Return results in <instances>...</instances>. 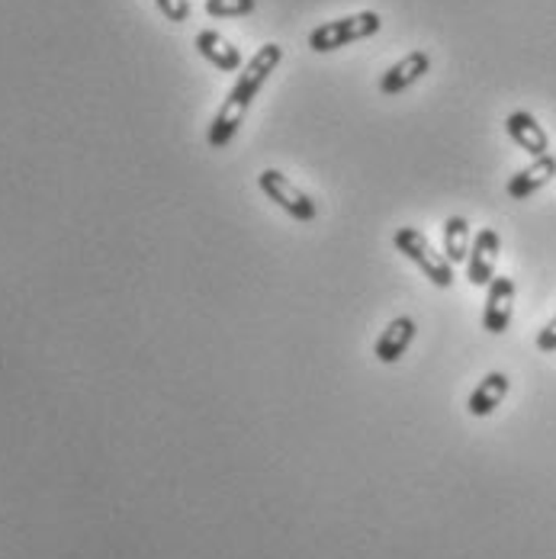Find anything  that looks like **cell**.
Wrapping results in <instances>:
<instances>
[{"mask_svg": "<svg viewBox=\"0 0 556 559\" xmlns=\"http://www.w3.org/2000/svg\"><path fill=\"white\" fill-rule=\"evenodd\" d=\"M280 61H283V49H280L277 43H264V46L255 52V58L241 68V74H238L235 87L228 91L225 104L220 107L216 119H213V126H210V132H206L210 148H225V145L235 139V132H238V126H241L245 112L251 110L255 97L261 94V87L268 84V78L277 71Z\"/></svg>", "mask_w": 556, "mask_h": 559, "instance_id": "1", "label": "cell"}, {"mask_svg": "<svg viewBox=\"0 0 556 559\" xmlns=\"http://www.w3.org/2000/svg\"><path fill=\"white\" fill-rule=\"evenodd\" d=\"M383 29V16L377 10H360V13H351V16H341L332 23H322L309 33V49L326 56L334 49H344L351 43H360V39H370Z\"/></svg>", "mask_w": 556, "mask_h": 559, "instance_id": "2", "label": "cell"}, {"mask_svg": "<svg viewBox=\"0 0 556 559\" xmlns=\"http://www.w3.org/2000/svg\"><path fill=\"white\" fill-rule=\"evenodd\" d=\"M392 245L399 248V254H405V258H409L425 277L431 280L438 289H447V286L453 283V264L447 261L441 251H435V245H431L418 228H412V225L395 228Z\"/></svg>", "mask_w": 556, "mask_h": 559, "instance_id": "3", "label": "cell"}, {"mask_svg": "<svg viewBox=\"0 0 556 559\" xmlns=\"http://www.w3.org/2000/svg\"><path fill=\"white\" fill-rule=\"evenodd\" d=\"M258 187L277 203L280 210L286 213V216H293L296 223H312L316 219V203H312V197H306L289 177H283L280 170L268 168L261 170V177H258Z\"/></svg>", "mask_w": 556, "mask_h": 559, "instance_id": "4", "label": "cell"}, {"mask_svg": "<svg viewBox=\"0 0 556 559\" xmlns=\"http://www.w3.org/2000/svg\"><path fill=\"white\" fill-rule=\"evenodd\" d=\"M501 238L496 228H480L473 245H470V258H466V277L473 286H489L496 277V264H499Z\"/></svg>", "mask_w": 556, "mask_h": 559, "instance_id": "5", "label": "cell"}, {"mask_svg": "<svg viewBox=\"0 0 556 559\" xmlns=\"http://www.w3.org/2000/svg\"><path fill=\"white\" fill-rule=\"evenodd\" d=\"M511 312H514V280L493 277L486 289V309H483V329L489 335H505L511 325Z\"/></svg>", "mask_w": 556, "mask_h": 559, "instance_id": "6", "label": "cell"}, {"mask_svg": "<svg viewBox=\"0 0 556 559\" xmlns=\"http://www.w3.org/2000/svg\"><path fill=\"white\" fill-rule=\"evenodd\" d=\"M505 132H508L511 142H514L521 152H528L531 158L551 155V135H547V129H544L528 110L511 112V116L505 119Z\"/></svg>", "mask_w": 556, "mask_h": 559, "instance_id": "7", "label": "cell"}, {"mask_svg": "<svg viewBox=\"0 0 556 559\" xmlns=\"http://www.w3.org/2000/svg\"><path fill=\"white\" fill-rule=\"evenodd\" d=\"M428 68H431V56H428V52H422V49L409 52V56L399 58L392 68L383 71V78H380V94H387V97L402 94L405 87H412L415 81H422V78L428 74Z\"/></svg>", "mask_w": 556, "mask_h": 559, "instance_id": "8", "label": "cell"}, {"mask_svg": "<svg viewBox=\"0 0 556 559\" xmlns=\"http://www.w3.org/2000/svg\"><path fill=\"white\" fill-rule=\"evenodd\" d=\"M556 177V158L554 155H544V158H534L528 168H521L511 180H508V197L511 200H528L534 197L541 187H547L551 180Z\"/></svg>", "mask_w": 556, "mask_h": 559, "instance_id": "9", "label": "cell"}, {"mask_svg": "<svg viewBox=\"0 0 556 559\" xmlns=\"http://www.w3.org/2000/svg\"><path fill=\"white\" fill-rule=\"evenodd\" d=\"M415 319H409V316H399V319H392L390 325L383 329V335L377 337V344H374V357L380 360V364H395L405 350H409V344L415 341Z\"/></svg>", "mask_w": 556, "mask_h": 559, "instance_id": "10", "label": "cell"}, {"mask_svg": "<svg viewBox=\"0 0 556 559\" xmlns=\"http://www.w3.org/2000/svg\"><path fill=\"white\" fill-rule=\"evenodd\" d=\"M193 46H197V52H200V56L206 58L213 68H220V71H228V74H232V71H238V68H241V49H238V46H232L223 33L203 29V33H197Z\"/></svg>", "mask_w": 556, "mask_h": 559, "instance_id": "11", "label": "cell"}, {"mask_svg": "<svg viewBox=\"0 0 556 559\" xmlns=\"http://www.w3.org/2000/svg\"><path fill=\"white\" fill-rule=\"evenodd\" d=\"M508 386H511V383H508V377H505V373H486V377L480 380V386L470 392V402H466L470 415H473V418H486V415H493L501 402H505Z\"/></svg>", "mask_w": 556, "mask_h": 559, "instance_id": "12", "label": "cell"}, {"mask_svg": "<svg viewBox=\"0 0 556 559\" xmlns=\"http://www.w3.org/2000/svg\"><path fill=\"white\" fill-rule=\"evenodd\" d=\"M445 258L450 264H463L470 258V223L463 216H450L445 223Z\"/></svg>", "mask_w": 556, "mask_h": 559, "instance_id": "13", "label": "cell"}, {"mask_svg": "<svg viewBox=\"0 0 556 559\" xmlns=\"http://www.w3.org/2000/svg\"><path fill=\"white\" fill-rule=\"evenodd\" d=\"M258 0H206V13L210 16H248L255 13Z\"/></svg>", "mask_w": 556, "mask_h": 559, "instance_id": "14", "label": "cell"}, {"mask_svg": "<svg viewBox=\"0 0 556 559\" xmlns=\"http://www.w3.org/2000/svg\"><path fill=\"white\" fill-rule=\"evenodd\" d=\"M155 3H158V10L165 13L170 23H184L190 16V3L187 0H155Z\"/></svg>", "mask_w": 556, "mask_h": 559, "instance_id": "15", "label": "cell"}, {"mask_svg": "<svg viewBox=\"0 0 556 559\" xmlns=\"http://www.w3.org/2000/svg\"><path fill=\"white\" fill-rule=\"evenodd\" d=\"M537 350H544V354H554L556 350V316L537 332Z\"/></svg>", "mask_w": 556, "mask_h": 559, "instance_id": "16", "label": "cell"}]
</instances>
